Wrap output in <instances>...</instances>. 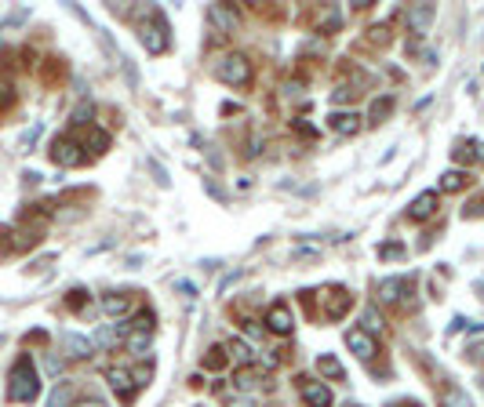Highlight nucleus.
Instances as JSON below:
<instances>
[{"label":"nucleus","mask_w":484,"mask_h":407,"mask_svg":"<svg viewBox=\"0 0 484 407\" xmlns=\"http://www.w3.org/2000/svg\"><path fill=\"white\" fill-rule=\"evenodd\" d=\"M102 309L109 313V317H120V313L131 309V298H128V295H106V298H102Z\"/></svg>","instance_id":"14"},{"label":"nucleus","mask_w":484,"mask_h":407,"mask_svg":"<svg viewBox=\"0 0 484 407\" xmlns=\"http://www.w3.org/2000/svg\"><path fill=\"white\" fill-rule=\"evenodd\" d=\"M382 331V317H379V309L372 305V309H365V331Z\"/></svg>","instance_id":"23"},{"label":"nucleus","mask_w":484,"mask_h":407,"mask_svg":"<svg viewBox=\"0 0 484 407\" xmlns=\"http://www.w3.org/2000/svg\"><path fill=\"white\" fill-rule=\"evenodd\" d=\"M480 211H484V197H477V200L470 204V215H480Z\"/></svg>","instance_id":"26"},{"label":"nucleus","mask_w":484,"mask_h":407,"mask_svg":"<svg viewBox=\"0 0 484 407\" xmlns=\"http://www.w3.org/2000/svg\"><path fill=\"white\" fill-rule=\"evenodd\" d=\"M63 346H66V357H92V342H87L84 335H77V331H66L63 335Z\"/></svg>","instance_id":"9"},{"label":"nucleus","mask_w":484,"mask_h":407,"mask_svg":"<svg viewBox=\"0 0 484 407\" xmlns=\"http://www.w3.org/2000/svg\"><path fill=\"white\" fill-rule=\"evenodd\" d=\"M120 327H124V324H109V327H99V331H95V346H102V349H113L117 342H120Z\"/></svg>","instance_id":"12"},{"label":"nucleus","mask_w":484,"mask_h":407,"mask_svg":"<svg viewBox=\"0 0 484 407\" xmlns=\"http://www.w3.org/2000/svg\"><path fill=\"white\" fill-rule=\"evenodd\" d=\"M41 393V379H37V367L29 357H18V364L11 367V386H8V396L15 403H29V400H37Z\"/></svg>","instance_id":"1"},{"label":"nucleus","mask_w":484,"mask_h":407,"mask_svg":"<svg viewBox=\"0 0 484 407\" xmlns=\"http://www.w3.org/2000/svg\"><path fill=\"white\" fill-rule=\"evenodd\" d=\"M430 18H434V8H426V4L412 8V29H415V33H422V29L430 26Z\"/></svg>","instance_id":"15"},{"label":"nucleus","mask_w":484,"mask_h":407,"mask_svg":"<svg viewBox=\"0 0 484 407\" xmlns=\"http://www.w3.org/2000/svg\"><path fill=\"white\" fill-rule=\"evenodd\" d=\"M331 131H335V135H357V131H360V116H353V113H335V116H331Z\"/></svg>","instance_id":"10"},{"label":"nucleus","mask_w":484,"mask_h":407,"mask_svg":"<svg viewBox=\"0 0 484 407\" xmlns=\"http://www.w3.org/2000/svg\"><path fill=\"white\" fill-rule=\"evenodd\" d=\"M434 211H437V197H434V193H422V197L408 207V218H430Z\"/></svg>","instance_id":"11"},{"label":"nucleus","mask_w":484,"mask_h":407,"mask_svg":"<svg viewBox=\"0 0 484 407\" xmlns=\"http://www.w3.org/2000/svg\"><path fill=\"white\" fill-rule=\"evenodd\" d=\"M346 346H350L360 360H372V357L379 353V342H375L365 327H350V331H346Z\"/></svg>","instance_id":"4"},{"label":"nucleus","mask_w":484,"mask_h":407,"mask_svg":"<svg viewBox=\"0 0 484 407\" xmlns=\"http://www.w3.org/2000/svg\"><path fill=\"white\" fill-rule=\"evenodd\" d=\"M161 33H168V26H164V18L154 11L149 18H142L139 22V40L146 44V51H164V44H168V37H161Z\"/></svg>","instance_id":"2"},{"label":"nucleus","mask_w":484,"mask_h":407,"mask_svg":"<svg viewBox=\"0 0 484 407\" xmlns=\"http://www.w3.org/2000/svg\"><path fill=\"white\" fill-rule=\"evenodd\" d=\"M389 106H393V99H375V102H372V113H368V120H382V116L389 113Z\"/></svg>","instance_id":"22"},{"label":"nucleus","mask_w":484,"mask_h":407,"mask_svg":"<svg viewBox=\"0 0 484 407\" xmlns=\"http://www.w3.org/2000/svg\"><path fill=\"white\" fill-rule=\"evenodd\" d=\"M106 382L113 386V393H117L120 400H131V374H128L124 367H109V371H106Z\"/></svg>","instance_id":"8"},{"label":"nucleus","mask_w":484,"mask_h":407,"mask_svg":"<svg viewBox=\"0 0 484 407\" xmlns=\"http://www.w3.org/2000/svg\"><path fill=\"white\" fill-rule=\"evenodd\" d=\"M204 367H211V371H222V367H226V353H222V346H211V349H208Z\"/></svg>","instance_id":"18"},{"label":"nucleus","mask_w":484,"mask_h":407,"mask_svg":"<svg viewBox=\"0 0 484 407\" xmlns=\"http://www.w3.org/2000/svg\"><path fill=\"white\" fill-rule=\"evenodd\" d=\"M480 298H484V288H480Z\"/></svg>","instance_id":"27"},{"label":"nucleus","mask_w":484,"mask_h":407,"mask_svg":"<svg viewBox=\"0 0 484 407\" xmlns=\"http://www.w3.org/2000/svg\"><path fill=\"white\" fill-rule=\"evenodd\" d=\"M11 102H15L11 87H8V84H0V109H4V106H11Z\"/></svg>","instance_id":"25"},{"label":"nucleus","mask_w":484,"mask_h":407,"mask_svg":"<svg viewBox=\"0 0 484 407\" xmlns=\"http://www.w3.org/2000/svg\"><path fill=\"white\" fill-rule=\"evenodd\" d=\"M131 379H139V386H146L149 379H154V360H146V364H142V367L131 374Z\"/></svg>","instance_id":"24"},{"label":"nucleus","mask_w":484,"mask_h":407,"mask_svg":"<svg viewBox=\"0 0 484 407\" xmlns=\"http://www.w3.org/2000/svg\"><path fill=\"white\" fill-rule=\"evenodd\" d=\"M226 349H230L240 364H252V360H255V353L248 349V342H240V338H230V346H226Z\"/></svg>","instance_id":"16"},{"label":"nucleus","mask_w":484,"mask_h":407,"mask_svg":"<svg viewBox=\"0 0 484 407\" xmlns=\"http://www.w3.org/2000/svg\"><path fill=\"white\" fill-rule=\"evenodd\" d=\"M51 161L55 164H63V168H70V164H80V153H77V142L73 139H55L51 142Z\"/></svg>","instance_id":"5"},{"label":"nucleus","mask_w":484,"mask_h":407,"mask_svg":"<svg viewBox=\"0 0 484 407\" xmlns=\"http://www.w3.org/2000/svg\"><path fill=\"white\" fill-rule=\"evenodd\" d=\"M466 185V175L463 171H448L444 178H441V190H463Z\"/></svg>","instance_id":"20"},{"label":"nucleus","mask_w":484,"mask_h":407,"mask_svg":"<svg viewBox=\"0 0 484 407\" xmlns=\"http://www.w3.org/2000/svg\"><path fill=\"white\" fill-rule=\"evenodd\" d=\"M302 400H306L310 407H331V393H328V386H321L317 379H302Z\"/></svg>","instance_id":"6"},{"label":"nucleus","mask_w":484,"mask_h":407,"mask_svg":"<svg viewBox=\"0 0 484 407\" xmlns=\"http://www.w3.org/2000/svg\"><path fill=\"white\" fill-rule=\"evenodd\" d=\"M291 324H295V320H291V309H288V305H281V302H277V305H269V313H266V327H269V331L288 335V331H291Z\"/></svg>","instance_id":"7"},{"label":"nucleus","mask_w":484,"mask_h":407,"mask_svg":"<svg viewBox=\"0 0 484 407\" xmlns=\"http://www.w3.org/2000/svg\"><path fill=\"white\" fill-rule=\"evenodd\" d=\"M84 146L92 149V153H102V149L109 146V139H106L102 131H87V135H84Z\"/></svg>","instance_id":"19"},{"label":"nucleus","mask_w":484,"mask_h":407,"mask_svg":"<svg viewBox=\"0 0 484 407\" xmlns=\"http://www.w3.org/2000/svg\"><path fill=\"white\" fill-rule=\"evenodd\" d=\"M317 367H321L324 374H331V379H343V367H339V360H331V357H321V360H317Z\"/></svg>","instance_id":"21"},{"label":"nucleus","mask_w":484,"mask_h":407,"mask_svg":"<svg viewBox=\"0 0 484 407\" xmlns=\"http://www.w3.org/2000/svg\"><path fill=\"white\" fill-rule=\"evenodd\" d=\"M441 403H444V407H473V403H470V396H466L463 389H444Z\"/></svg>","instance_id":"17"},{"label":"nucleus","mask_w":484,"mask_h":407,"mask_svg":"<svg viewBox=\"0 0 484 407\" xmlns=\"http://www.w3.org/2000/svg\"><path fill=\"white\" fill-rule=\"evenodd\" d=\"M70 400H73V382H58L48 396V407H70Z\"/></svg>","instance_id":"13"},{"label":"nucleus","mask_w":484,"mask_h":407,"mask_svg":"<svg viewBox=\"0 0 484 407\" xmlns=\"http://www.w3.org/2000/svg\"><path fill=\"white\" fill-rule=\"evenodd\" d=\"M219 77H222L226 84H233V87H244V84L252 80V62H248L244 55H226V58L219 62Z\"/></svg>","instance_id":"3"}]
</instances>
